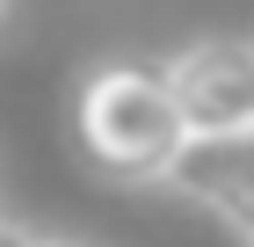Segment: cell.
I'll list each match as a JSON object with an SVG mask.
<instances>
[{
	"label": "cell",
	"mask_w": 254,
	"mask_h": 247,
	"mask_svg": "<svg viewBox=\"0 0 254 247\" xmlns=\"http://www.w3.org/2000/svg\"><path fill=\"white\" fill-rule=\"evenodd\" d=\"M73 138H80V160L102 182H131V189L138 182H167L175 153L189 146L160 66H138V58H109V66H95L80 80Z\"/></svg>",
	"instance_id": "obj_1"
},
{
	"label": "cell",
	"mask_w": 254,
	"mask_h": 247,
	"mask_svg": "<svg viewBox=\"0 0 254 247\" xmlns=\"http://www.w3.org/2000/svg\"><path fill=\"white\" fill-rule=\"evenodd\" d=\"M167 95L182 109L189 138H225L254 124V44L247 37H203L160 66Z\"/></svg>",
	"instance_id": "obj_2"
},
{
	"label": "cell",
	"mask_w": 254,
	"mask_h": 247,
	"mask_svg": "<svg viewBox=\"0 0 254 247\" xmlns=\"http://www.w3.org/2000/svg\"><path fill=\"white\" fill-rule=\"evenodd\" d=\"M167 182H175L189 204L218 211V218L254 247V124L247 131H225V138H189V146L175 153Z\"/></svg>",
	"instance_id": "obj_3"
},
{
	"label": "cell",
	"mask_w": 254,
	"mask_h": 247,
	"mask_svg": "<svg viewBox=\"0 0 254 247\" xmlns=\"http://www.w3.org/2000/svg\"><path fill=\"white\" fill-rule=\"evenodd\" d=\"M0 247H37V233H22V226H7V218H0Z\"/></svg>",
	"instance_id": "obj_4"
},
{
	"label": "cell",
	"mask_w": 254,
	"mask_h": 247,
	"mask_svg": "<svg viewBox=\"0 0 254 247\" xmlns=\"http://www.w3.org/2000/svg\"><path fill=\"white\" fill-rule=\"evenodd\" d=\"M37 247H87V240H37Z\"/></svg>",
	"instance_id": "obj_5"
},
{
	"label": "cell",
	"mask_w": 254,
	"mask_h": 247,
	"mask_svg": "<svg viewBox=\"0 0 254 247\" xmlns=\"http://www.w3.org/2000/svg\"><path fill=\"white\" fill-rule=\"evenodd\" d=\"M0 15H7V0H0Z\"/></svg>",
	"instance_id": "obj_6"
}]
</instances>
